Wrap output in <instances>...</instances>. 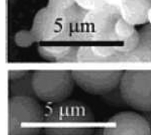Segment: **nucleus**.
I'll list each match as a JSON object with an SVG mask.
<instances>
[{
	"label": "nucleus",
	"instance_id": "f257e3e1",
	"mask_svg": "<svg viewBox=\"0 0 151 135\" xmlns=\"http://www.w3.org/2000/svg\"><path fill=\"white\" fill-rule=\"evenodd\" d=\"M94 115L84 102L67 99L52 104L45 115V135H94Z\"/></svg>",
	"mask_w": 151,
	"mask_h": 135
},
{
	"label": "nucleus",
	"instance_id": "f03ea898",
	"mask_svg": "<svg viewBox=\"0 0 151 135\" xmlns=\"http://www.w3.org/2000/svg\"><path fill=\"white\" fill-rule=\"evenodd\" d=\"M45 112L35 97H11L9 99V135H39L45 121Z\"/></svg>",
	"mask_w": 151,
	"mask_h": 135
},
{
	"label": "nucleus",
	"instance_id": "7ed1b4c3",
	"mask_svg": "<svg viewBox=\"0 0 151 135\" xmlns=\"http://www.w3.org/2000/svg\"><path fill=\"white\" fill-rule=\"evenodd\" d=\"M120 17L119 9L108 5L90 11L83 24L71 27L70 39L83 42L113 41L114 27Z\"/></svg>",
	"mask_w": 151,
	"mask_h": 135
},
{
	"label": "nucleus",
	"instance_id": "20e7f679",
	"mask_svg": "<svg viewBox=\"0 0 151 135\" xmlns=\"http://www.w3.org/2000/svg\"><path fill=\"white\" fill-rule=\"evenodd\" d=\"M32 81L36 97L52 105L67 100L76 83L72 71L68 70H36Z\"/></svg>",
	"mask_w": 151,
	"mask_h": 135
},
{
	"label": "nucleus",
	"instance_id": "39448f33",
	"mask_svg": "<svg viewBox=\"0 0 151 135\" xmlns=\"http://www.w3.org/2000/svg\"><path fill=\"white\" fill-rule=\"evenodd\" d=\"M124 102L137 111H151V70H126L119 85Z\"/></svg>",
	"mask_w": 151,
	"mask_h": 135
},
{
	"label": "nucleus",
	"instance_id": "423d86ee",
	"mask_svg": "<svg viewBox=\"0 0 151 135\" xmlns=\"http://www.w3.org/2000/svg\"><path fill=\"white\" fill-rule=\"evenodd\" d=\"M121 70H74L76 84L88 94L105 95L115 90L120 83Z\"/></svg>",
	"mask_w": 151,
	"mask_h": 135
},
{
	"label": "nucleus",
	"instance_id": "0eeeda50",
	"mask_svg": "<svg viewBox=\"0 0 151 135\" xmlns=\"http://www.w3.org/2000/svg\"><path fill=\"white\" fill-rule=\"evenodd\" d=\"M31 34L36 42L60 41L70 39L71 26L62 15H56L42 8L35 15Z\"/></svg>",
	"mask_w": 151,
	"mask_h": 135
},
{
	"label": "nucleus",
	"instance_id": "6e6552de",
	"mask_svg": "<svg viewBox=\"0 0 151 135\" xmlns=\"http://www.w3.org/2000/svg\"><path fill=\"white\" fill-rule=\"evenodd\" d=\"M104 135H151L148 122L144 115L135 112H121L109 120Z\"/></svg>",
	"mask_w": 151,
	"mask_h": 135
},
{
	"label": "nucleus",
	"instance_id": "1a4fd4ad",
	"mask_svg": "<svg viewBox=\"0 0 151 135\" xmlns=\"http://www.w3.org/2000/svg\"><path fill=\"white\" fill-rule=\"evenodd\" d=\"M140 43L135 50L118 52L115 62H151V25L146 24L138 30Z\"/></svg>",
	"mask_w": 151,
	"mask_h": 135
},
{
	"label": "nucleus",
	"instance_id": "9d476101",
	"mask_svg": "<svg viewBox=\"0 0 151 135\" xmlns=\"http://www.w3.org/2000/svg\"><path fill=\"white\" fill-rule=\"evenodd\" d=\"M150 7L151 4L148 0H126L119 9L122 19L135 26L148 22V12Z\"/></svg>",
	"mask_w": 151,
	"mask_h": 135
},
{
	"label": "nucleus",
	"instance_id": "9b49d317",
	"mask_svg": "<svg viewBox=\"0 0 151 135\" xmlns=\"http://www.w3.org/2000/svg\"><path fill=\"white\" fill-rule=\"evenodd\" d=\"M117 52L113 47H79L78 62H115Z\"/></svg>",
	"mask_w": 151,
	"mask_h": 135
},
{
	"label": "nucleus",
	"instance_id": "f8f14e48",
	"mask_svg": "<svg viewBox=\"0 0 151 135\" xmlns=\"http://www.w3.org/2000/svg\"><path fill=\"white\" fill-rule=\"evenodd\" d=\"M9 91L11 97H36L33 87L32 73L29 72L21 79L10 81Z\"/></svg>",
	"mask_w": 151,
	"mask_h": 135
},
{
	"label": "nucleus",
	"instance_id": "ddd939ff",
	"mask_svg": "<svg viewBox=\"0 0 151 135\" xmlns=\"http://www.w3.org/2000/svg\"><path fill=\"white\" fill-rule=\"evenodd\" d=\"M72 49L71 46H40L38 52L44 60L54 62H60Z\"/></svg>",
	"mask_w": 151,
	"mask_h": 135
},
{
	"label": "nucleus",
	"instance_id": "4468645a",
	"mask_svg": "<svg viewBox=\"0 0 151 135\" xmlns=\"http://www.w3.org/2000/svg\"><path fill=\"white\" fill-rule=\"evenodd\" d=\"M88 12L86 9L75 3L64 11L62 16L67 24L71 27H74L83 24Z\"/></svg>",
	"mask_w": 151,
	"mask_h": 135
},
{
	"label": "nucleus",
	"instance_id": "2eb2a0df",
	"mask_svg": "<svg viewBox=\"0 0 151 135\" xmlns=\"http://www.w3.org/2000/svg\"><path fill=\"white\" fill-rule=\"evenodd\" d=\"M135 31L134 26L125 21L120 17L117 20L114 27L113 41H125L134 34Z\"/></svg>",
	"mask_w": 151,
	"mask_h": 135
},
{
	"label": "nucleus",
	"instance_id": "dca6fc26",
	"mask_svg": "<svg viewBox=\"0 0 151 135\" xmlns=\"http://www.w3.org/2000/svg\"><path fill=\"white\" fill-rule=\"evenodd\" d=\"M75 3V0H48L45 8L56 15H62L64 11Z\"/></svg>",
	"mask_w": 151,
	"mask_h": 135
},
{
	"label": "nucleus",
	"instance_id": "f3484780",
	"mask_svg": "<svg viewBox=\"0 0 151 135\" xmlns=\"http://www.w3.org/2000/svg\"><path fill=\"white\" fill-rule=\"evenodd\" d=\"M139 33L137 30H136L132 36L122 42V45L113 47V48L115 49L118 52H131L135 50L139 45Z\"/></svg>",
	"mask_w": 151,
	"mask_h": 135
},
{
	"label": "nucleus",
	"instance_id": "a211bd4d",
	"mask_svg": "<svg viewBox=\"0 0 151 135\" xmlns=\"http://www.w3.org/2000/svg\"><path fill=\"white\" fill-rule=\"evenodd\" d=\"M35 42L36 40L33 38V35L31 34L30 30H20L16 33L14 36V43L19 47L27 48L30 46Z\"/></svg>",
	"mask_w": 151,
	"mask_h": 135
},
{
	"label": "nucleus",
	"instance_id": "6ab92c4d",
	"mask_svg": "<svg viewBox=\"0 0 151 135\" xmlns=\"http://www.w3.org/2000/svg\"><path fill=\"white\" fill-rule=\"evenodd\" d=\"M75 2L88 12L101 9L106 5L104 0H75Z\"/></svg>",
	"mask_w": 151,
	"mask_h": 135
},
{
	"label": "nucleus",
	"instance_id": "aec40b11",
	"mask_svg": "<svg viewBox=\"0 0 151 135\" xmlns=\"http://www.w3.org/2000/svg\"><path fill=\"white\" fill-rule=\"evenodd\" d=\"M29 71L27 70H11L9 71V78L10 81L21 79L29 74Z\"/></svg>",
	"mask_w": 151,
	"mask_h": 135
},
{
	"label": "nucleus",
	"instance_id": "412c9836",
	"mask_svg": "<svg viewBox=\"0 0 151 135\" xmlns=\"http://www.w3.org/2000/svg\"><path fill=\"white\" fill-rule=\"evenodd\" d=\"M125 1H126V0H104V2L106 5L117 8H119V6H120Z\"/></svg>",
	"mask_w": 151,
	"mask_h": 135
},
{
	"label": "nucleus",
	"instance_id": "4be33fe9",
	"mask_svg": "<svg viewBox=\"0 0 151 135\" xmlns=\"http://www.w3.org/2000/svg\"><path fill=\"white\" fill-rule=\"evenodd\" d=\"M144 117L146 118L147 121L148 122V125H149L150 128V131H151V111L147 112H144Z\"/></svg>",
	"mask_w": 151,
	"mask_h": 135
},
{
	"label": "nucleus",
	"instance_id": "5701e85b",
	"mask_svg": "<svg viewBox=\"0 0 151 135\" xmlns=\"http://www.w3.org/2000/svg\"><path fill=\"white\" fill-rule=\"evenodd\" d=\"M94 135H104V128H99L98 129H95Z\"/></svg>",
	"mask_w": 151,
	"mask_h": 135
},
{
	"label": "nucleus",
	"instance_id": "b1692460",
	"mask_svg": "<svg viewBox=\"0 0 151 135\" xmlns=\"http://www.w3.org/2000/svg\"><path fill=\"white\" fill-rule=\"evenodd\" d=\"M148 22L151 25V7L150 9L149 12H148Z\"/></svg>",
	"mask_w": 151,
	"mask_h": 135
},
{
	"label": "nucleus",
	"instance_id": "393cba45",
	"mask_svg": "<svg viewBox=\"0 0 151 135\" xmlns=\"http://www.w3.org/2000/svg\"><path fill=\"white\" fill-rule=\"evenodd\" d=\"M148 1H149V2H150V4H151V0H148Z\"/></svg>",
	"mask_w": 151,
	"mask_h": 135
}]
</instances>
